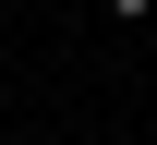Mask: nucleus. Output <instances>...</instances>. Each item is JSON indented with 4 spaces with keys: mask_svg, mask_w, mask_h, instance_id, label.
I'll use <instances>...</instances> for the list:
<instances>
[{
    "mask_svg": "<svg viewBox=\"0 0 157 145\" xmlns=\"http://www.w3.org/2000/svg\"><path fill=\"white\" fill-rule=\"evenodd\" d=\"M145 12H157V0H109V24H145Z\"/></svg>",
    "mask_w": 157,
    "mask_h": 145,
    "instance_id": "nucleus-1",
    "label": "nucleus"
}]
</instances>
